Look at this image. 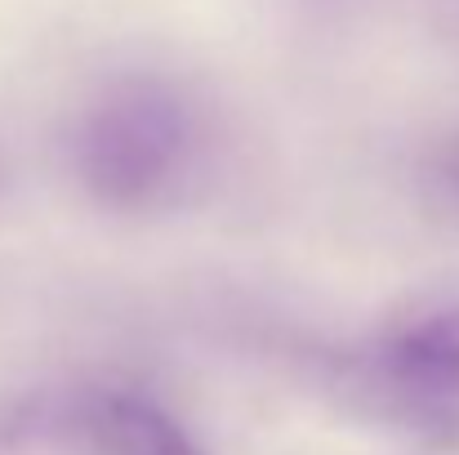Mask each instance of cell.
I'll return each mask as SVG.
<instances>
[{
  "label": "cell",
  "mask_w": 459,
  "mask_h": 455,
  "mask_svg": "<svg viewBox=\"0 0 459 455\" xmlns=\"http://www.w3.org/2000/svg\"><path fill=\"white\" fill-rule=\"evenodd\" d=\"M81 455H205L196 438L139 389H90L67 411Z\"/></svg>",
  "instance_id": "obj_3"
},
{
  "label": "cell",
  "mask_w": 459,
  "mask_h": 455,
  "mask_svg": "<svg viewBox=\"0 0 459 455\" xmlns=\"http://www.w3.org/2000/svg\"><path fill=\"white\" fill-rule=\"evenodd\" d=\"M205 117L174 81L130 76L108 85L72 130V170L108 210H165L205 165Z\"/></svg>",
  "instance_id": "obj_1"
},
{
  "label": "cell",
  "mask_w": 459,
  "mask_h": 455,
  "mask_svg": "<svg viewBox=\"0 0 459 455\" xmlns=\"http://www.w3.org/2000/svg\"><path fill=\"white\" fill-rule=\"evenodd\" d=\"M361 371L402 411L433 420L459 416V308L420 312L384 330L361 357Z\"/></svg>",
  "instance_id": "obj_2"
},
{
  "label": "cell",
  "mask_w": 459,
  "mask_h": 455,
  "mask_svg": "<svg viewBox=\"0 0 459 455\" xmlns=\"http://www.w3.org/2000/svg\"><path fill=\"white\" fill-rule=\"evenodd\" d=\"M433 183H437V201L459 219V148H451L433 165Z\"/></svg>",
  "instance_id": "obj_4"
}]
</instances>
